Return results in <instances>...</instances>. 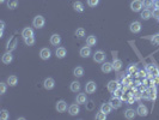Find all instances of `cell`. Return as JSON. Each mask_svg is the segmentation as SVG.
<instances>
[{
    "label": "cell",
    "mask_w": 159,
    "mask_h": 120,
    "mask_svg": "<svg viewBox=\"0 0 159 120\" xmlns=\"http://www.w3.org/2000/svg\"><path fill=\"white\" fill-rule=\"evenodd\" d=\"M32 24H34V26L36 29H41L46 24V19H44L43 16H36L34 18V21H32Z\"/></svg>",
    "instance_id": "1"
},
{
    "label": "cell",
    "mask_w": 159,
    "mask_h": 120,
    "mask_svg": "<svg viewBox=\"0 0 159 120\" xmlns=\"http://www.w3.org/2000/svg\"><path fill=\"white\" fill-rule=\"evenodd\" d=\"M142 7H144V5H142L141 0H133V1L130 3V10L134 12H140Z\"/></svg>",
    "instance_id": "2"
},
{
    "label": "cell",
    "mask_w": 159,
    "mask_h": 120,
    "mask_svg": "<svg viewBox=\"0 0 159 120\" xmlns=\"http://www.w3.org/2000/svg\"><path fill=\"white\" fill-rule=\"evenodd\" d=\"M96 90H97V84L94 81H90V82L86 83L85 91L87 92V94H94V92H96Z\"/></svg>",
    "instance_id": "3"
},
{
    "label": "cell",
    "mask_w": 159,
    "mask_h": 120,
    "mask_svg": "<svg viewBox=\"0 0 159 120\" xmlns=\"http://www.w3.org/2000/svg\"><path fill=\"white\" fill-rule=\"evenodd\" d=\"M109 102H110V104L113 106V108H114V109H118V108H120L121 106H122V100H121L120 97H118V96H114V97H111Z\"/></svg>",
    "instance_id": "4"
},
{
    "label": "cell",
    "mask_w": 159,
    "mask_h": 120,
    "mask_svg": "<svg viewBox=\"0 0 159 120\" xmlns=\"http://www.w3.org/2000/svg\"><path fill=\"white\" fill-rule=\"evenodd\" d=\"M141 23L140 22H133V23H130V25H129V30L133 33V34H138V33H140L141 31Z\"/></svg>",
    "instance_id": "5"
},
{
    "label": "cell",
    "mask_w": 159,
    "mask_h": 120,
    "mask_svg": "<svg viewBox=\"0 0 159 120\" xmlns=\"http://www.w3.org/2000/svg\"><path fill=\"white\" fill-rule=\"evenodd\" d=\"M94 60L96 62H104L105 60V53L103 50H97L94 54Z\"/></svg>",
    "instance_id": "6"
},
{
    "label": "cell",
    "mask_w": 159,
    "mask_h": 120,
    "mask_svg": "<svg viewBox=\"0 0 159 120\" xmlns=\"http://www.w3.org/2000/svg\"><path fill=\"white\" fill-rule=\"evenodd\" d=\"M17 47V38L16 37H12L8 40V42H7V46H6V50L8 52H12V50H15Z\"/></svg>",
    "instance_id": "7"
},
{
    "label": "cell",
    "mask_w": 159,
    "mask_h": 120,
    "mask_svg": "<svg viewBox=\"0 0 159 120\" xmlns=\"http://www.w3.org/2000/svg\"><path fill=\"white\" fill-rule=\"evenodd\" d=\"M43 87H44V89H47V90L54 89V87H55L54 79H53V78H46L44 82H43Z\"/></svg>",
    "instance_id": "8"
},
{
    "label": "cell",
    "mask_w": 159,
    "mask_h": 120,
    "mask_svg": "<svg viewBox=\"0 0 159 120\" xmlns=\"http://www.w3.org/2000/svg\"><path fill=\"white\" fill-rule=\"evenodd\" d=\"M118 89H120V83H118L117 81H110L108 83V90L110 92H113V94H114L116 90H118Z\"/></svg>",
    "instance_id": "9"
},
{
    "label": "cell",
    "mask_w": 159,
    "mask_h": 120,
    "mask_svg": "<svg viewBox=\"0 0 159 120\" xmlns=\"http://www.w3.org/2000/svg\"><path fill=\"white\" fill-rule=\"evenodd\" d=\"M102 72H104V73H110L113 70H114V66H113V62H108V61H105V62H103V65H102Z\"/></svg>",
    "instance_id": "10"
},
{
    "label": "cell",
    "mask_w": 159,
    "mask_h": 120,
    "mask_svg": "<svg viewBox=\"0 0 159 120\" xmlns=\"http://www.w3.org/2000/svg\"><path fill=\"white\" fill-rule=\"evenodd\" d=\"M56 111H58L59 113L66 112V111H67V103H66L63 100L58 101V103H56Z\"/></svg>",
    "instance_id": "11"
},
{
    "label": "cell",
    "mask_w": 159,
    "mask_h": 120,
    "mask_svg": "<svg viewBox=\"0 0 159 120\" xmlns=\"http://www.w3.org/2000/svg\"><path fill=\"white\" fill-rule=\"evenodd\" d=\"M79 112H80V108H79V103H74V104H71L68 107V113L71 115H78Z\"/></svg>",
    "instance_id": "12"
},
{
    "label": "cell",
    "mask_w": 159,
    "mask_h": 120,
    "mask_svg": "<svg viewBox=\"0 0 159 120\" xmlns=\"http://www.w3.org/2000/svg\"><path fill=\"white\" fill-rule=\"evenodd\" d=\"M50 55H51V52L48 48H42L41 52H39V57H41L42 60H48L50 58Z\"/></svg>",
    "instance_id": "13"
},
{
    "label": "cell",
    "mask_w": 159,
    "mask_h": 120,
    "mask_svg": "<svg viewBox=\"0 0 159 120\" xmlns=\"http://www.w3.org/2000/svg\"><path fill=\"white\" fill-rule=\"evenodd\" d=\"M136 114L140 115V116H146L148 114V111H147V107L144 104H139L138 106V109H136Z\"/></svg>",
    "instance_id": "14"
},
{
    "label": "cell",
    "mask_w": 159,
    "mask_h": 120,
    "mask_svg": "<svg viewBox=\"0 0 159 120\" xmlns=\"http://www.w3.org/2000/svg\"><path fill=\"white\" fill-rule=\"evenodd\" d=\"M60 42H61V36L59 34H53L50 36V43L53 46H59Z\"/></svg>",
    "instance_id": "15"
},
{
    "label": "cell",
    "mask_w": 159,
    "mask_h": 120,
    "mask_svg": "<svg viewBox=\"0 0 159 120\" xmlns=\"http://www.w3.org/2000/svg\"><path fill=\"white\" fill-rule=\"evenodd\" d=\"M80 57L82 58H89L90 55H91V48H90V46H85V47H83V48H80Z\"/></svg>",
    "instance_id": "16"
},
{
    "label": "cell",
    "mask_w": 159,
    "mask_h": 120,
    "mask_svg": "<svg viewBox=\"0 0 159 120\" xmlns=\"http://www.w3.org/2000/svg\"><path fill=\"white\" fill-rule=\"evenodd\" d=\"M146 71H147L148 73L153 75L154 77H155V76H159V69L157 67V66H154V65H147V66H146Z\"/></svg>",
    "instance_id": "17"
},
{
    "label": "cell",
    "mask_w": 159,
    "mask_h": 120,
    "mask_svg": "<svg viewBox=\"0 0 159 120\" xmlns=\"http://www.w3.org/2000/svg\"><path fill=\"white\" fill-rule=\"evenodd\" d=\"M147 91H148V95H150V100L154 101L157 99V88H155V85H151L147 89Z\"/></svg>",
    "instance_id": "18"
},
{
    "label": "cell",
    "mask_w": 159,
    "mask_h": 120,
    "mask_svg": "<svg viewBox=\"0 0 159 120\" xmlns=\"http://www.w3.org/2000/svg\"><path fill=\"white\" fill-rule=\"evenodd\" d=\"M113 109H114V108H113V106L110 104V102H108V103H103V104L101 106V111L104 112L107 115H108L109 113H111Z\"/></svg>",
    "instance_id": "19"
},
{
    "label": "cell",
    "mask_w": 159,
    "mask_h": 120,
    "mask_svg": "<svg viewBox=\"0 0 159 120\" xmlns=\"http://www.w3.org/2000/svg\"><path fill=\"white\" fill-rule=\"evenodd\" d=\"M55 54H56V57H58L59 59H63L66 55H67V50H66L63 47H59V48H56V50H55Z\"/></svg>",
    "instance_id": "20"
},
{
    "label": "cell",
    "mask_w": 159,
    "mask_h": 120,
    "mask_svg": "<svg viewBox=\"0 0 159 120\" xmlns=\"http://www.w3.org/2000/svg\"><path fill=\"white\" fill-rule=\"evenodd\" d=\"M135 115H136V112H135L134 109H132V108H128V109H126V111H125V118H126V119H128V120L134 119V118H135Z\"/></svg>",
    "instance_id": "21"
},
{
    "label": "cell",
    "mask_w": 159,
    "mask_h": 120,
    "mask_svg": "<svg viewBox=\"0 0 159 120\" xmlns=\"http://www.w3.org/2000/svg\"><path fill=\"white\" fill-rule=\"evenodd\" d=\"M12 60H13V55L11 54V52L7 50L5 54L3 55V62H4V64H11Z\"/></svg>",
    "instance_id": "22"
},
{
    "label": "cell",
    "mask_w": 159,
    "mask_h": 120,
    "mask_svg": "<svg viewBox=\"0 0 159 120\" xmlns=\"http://www.w3.org/2000/svg\"><path fill=\"white\" fill-rule=\"evenodd\" d=\"M73 9H74V11L75 12H79V13H82V12H84V5H83V3L82 1H75L74 4H73Z\"/></svg>",
    "instance_id": "23"
},
{
    "label": "cell",
    "mask_w": 159,
    "mask_h": 120,
    "mask_svg": "<svg viewBox=\"0 0 159 120\" xmlns=\"http://www.w3.org/2000/svg\"><path fill=\"white\" fill-rule=\"evenodd\" d=\"M22 36H23V38L29 37V36H34V30L31 28H29V26H26V28H24L23 31H22Z\"/></svg>",
    "instance_id": "24"
},
{
    "label": "cell",
    "mask_w": 159,
    "mask_h": 120,
    "mask_svg": "<svg viewBox=\"0 0 159 120\" xmlns=\"http://www.w3.org/2000/svg\"><path fill=\"white\" fill-rule=\"evenodd\" d=\"M96 43H97V38H96V36L95 35H90V36H87V38H86V45L87 46H96Z\"/></svg>",
    "instance_id": "25"
},
{
    "label": "cell",
    "mask_w": 159,
    "mask_h": 120,
    "mask_svg": "<svg viewBox=\"0 0 159 120\" xmlns=\"http://www.w3.org/2000/svg\"><path fill=\"white\" fill-rule=\"evenodd\" d=\"M113 66H114V70L115 71H120L122 69V61L120 59H116L114 57V61H113Z\"/></svg>",
    "instance_id": "26"
},
{
    "label": "cell",
    "mask_w": 159,
    "mask_h": 120,
    "mask_svg": "<svg viewBox=\"0 0 159 120\" xmlns=\"http://www.w3.org/2000/svg\"><path fill=\"white\" fill-rule=\"evenodd\" d=\"M142 19H145V21H147V19H150L151 17H152V12L148 10V9H145L144 11H141V16H140Z\"/></svg>",
    "instance_id": "27"
},
{
    "label": "cell",
    "mask_w": 159,
    "mask_h": 120,
    "mask_svg": "<svg viewBox=\"0 0 159 120\" xmlns=\"http://www.w3.org/2000/svg\"><path fill=\"white\" fill-rule=\"evenodd\" d=\"M17 83H18V78H17V76H10V77L7 78V85H10V87H15V85H17Z\"/></svg>",
    "instance_id": "28"
},
{
    "label": "cell",
    "mask_w": 159,
    "mask_h": 120,
    "mask_svg": "<svg viewBox=\"0 0 159 120\" xmlns=\"http://www.w3.org/2000/svg\"><path fill=\"white\" fill-rule=\"evenodd\" d=\"M86 101H87V97H86L85 94H78L77 95V103L84 104V103H86Z\"/></svg>",
    "instance_id": "29"
},
{
    "label": "cell",
    "mask_w": 159,
    "mask_h": 120,
    "mask_svg": "<svg viewBox=\"0 0 159 120\" xmlns=\"http://www.w3.org/2000/svg\"><path fill=\"white\" fill-rule=\"evenodd\" d=\"M73 75L75 77H83L84 75V69L82 67V66H77V67L73 70Z\"/></svg>",
    "instance_id": "30"
},
{
    "label": "cell",
    "mask_w": 159,
    "mask_h": 120,
    "mask_svg": "<svg viewBox=\"0 0 159 120\" xmlns=\"http://www.w3.org/2000/svg\"><path fill=\"white\" fill-rule=\"evenodd\" d=\"M70 88H71V90H72L73 92H78L79 90H80L82 87H80V83L75 81V82H72V83H71V87H70Z\"/></svg>",
    "instance_id": "31"
},
{
    "label": "cell",
    "mask_w": 159,
    "mask_h": 120,
    "mask_svg": "<svg viewBox=\"0 0 159 120\" xmlns=\"http://www.w3.org/2000/svg\"><path fill=\"white\" fill-rule=\"evenodd\" d=\"M18 6V0H7V7L10 10H15Z\"/></svg>",
    "instance_id": "32"
},
{
    "label": "cell",
    "mask_w": 159,
    "mask_h": 120,
    "mask_svg": "<svg viewBox=\"0 0 159 120\" xmlns=\"http://www.w3.org/2000/svg\"><path fill=\"white\" fill-rule=\"evenodd\" d=\"M24 42L26 46H32L35 43V37L34 36H29V37H25L24 38Z\"/></svg>",
    "instance_id": "33"
},
{
    "label": "cell",
    "mask_w": 159,
    "mask_h": 120,
    "mask_svg": "<svg viewBox=\"0 0 159 120\" xmlns=\"http://www.w3.org/2000/svg\"><path fill=\"white\" fill-rule=\"evenodd\" d=\"M153 4H154V0H142V5H144V7H146V9L152 7Z\"/></svg>",
    "instance_id": "34"
},
{
    "label": "cell",
    "mask_w": 159,
    "mask_h": 120,
    "mask_svg": "<svg viewBox=\"0 0 159 120\" xmlns=\"http://www.w3.org/2000/svg\"><path fill=\"white\" fill-rule=\"evenodd\" d=\"M8 118H10V113L6 109H3L1 112H0V119L1 120H7Z\"/></svg>",
    "instance_id": "35"
},
{
    "label": "cell",
    "mask_w": 159,
    "mask_h": 120,
    "mask_svg": "<svg viewBox=\"0 0 159 120\" xmlns=\"http://www.w3.org/2000/svg\"><path fill=\"white\" fill-rule=\"evenodd\" d=\"M75 36H77V37H79V38L84 37V36H85V30H84L83 28L77 29V30H75Z\"/></svg>",
    "instance_id": "36"
},
{
    "label": "cell",
    "mask_w": 159,
    "mask_h": 120,
    "mask_svg": "<svg viewBox=\"0 0 159 120\" xmlns=\"http://www.w3.org/2000/svg\"><path fill=\"white\" fill-rule=\"evenodd\" d=\"M96 119L97 120H105V119H107V114H105L104 112H102V111H99L96 114Z\"/></svg>",
    "instance_id": "37"
},
{
    "label": "cell",
    "mask_w": 159,
    "mask_h": 120,
    "mask_svg": "<svg viewBox=\"0 0 159 120\" xmlns=\"http://www.w3.org/2000/svg\"><path fill=\"white\" fill-rule=\"evenodd\" d=\"M136 70H138V66H136V64H132L129 67H128V73H135L136 72Z\"/></svg>",
    "instance_id": "38"
},
{
    "label": "cell",
    "mask_w": 159,
    "mask_h": 120,
    "mask_svg": "<svg viewBox=\"0 0 159 120\" xmlns=\"http://www.w3.org/2000/svg\"><path fill=\"white\" fill-rule=\"evenodd\" d=\"M123 84H125V88H123V90H125V89H127L128 87H130V85H132V81H130V78H129V77H126V78H123Z\"/></svg>",
    "instance_id": "39"
},
{
    "label": "cell",
    "mask_w": 159,
    "mask_h": 120,
    "mask_svg": "<svg viewBox=\"0 0 159 120\" xmlns=\"http://www.w3.org/2000/svg\"><path fill=\"white\" fill-rule=\"evenodd\" d=\"M99 4V0H87V5L90 7H96Z\"/></svg>",
    "instance_id": "40"
},
{
    "label": "cell",
    "mask_w": 159,
    "mask_h": 120,
    "mask_svg": "<svg viewBox=\"0 0 159 120\" xmlns=\"http://www.w3.org/2000/svg\"><path fill=\"white\" fill-rule=\"evenodd\" d=\"M133 96H134V99L135 100H140V99H142V91H134V94H133Z\"/></svg>",
    "instance_id": "41"
},
{
    "label": "cell",
    "mask_w": 159,
    "mask_h": 120,
    "mask_svg": "<svg viewBox=\"0 0 159 120\" xmlns=\"http://www.w3.org/2000/svg\"><path fill=\"white\" fill-rule=\"evenodd\" d=\"M152 17L155 18V19H159V9L158 7L152 11Z\"/></svg>",
    "instance_id": "42"
},
{
    "label": "cell",
    "mask_w": 159,
    "mask_h": 120,
    "mask_svg": "<svg viewBox=\"0 0 159 120\" xmlns=\"http://www.w3.org/2000/svg\"><path fill=\"white\" fill-rule=\"evenodd\" d=\"M6 84L7 83H0V94H5L6 92Z\"/></svg>",
    "instance_id": "43"
},
{
    "label": "cell",
    "mask_w": 159,
    "mask_h": 120,
    "mask_svg": "<svg viewBox=\"0 0 159 120\" xmlns=\"http://www.w3.org/2000/svg\"><path fill=\"white\" fill-rule=\"evenodd\" d=\"M151 42L152 43H159V34L153 35V37L151 38Z\"/></svg>",
    "instance_id": "44"
},
{
    "label": "cell",
    "mask_w": 159,
    "mask_h": 120,
    "mask_svg": "<svg viewBox=\"0 0 159 120\" xmlns=\"http://www.w3.org/2000/svg\"><path fill=\"white\" fill-rule=\"evenodd\" d=\"M142 99L150 100V95H148V91H147V90H144V91H142Z\"/></svg>",
    "instance_id": "45"
},
{
    "label": "cell",
    "mask_w": 159,
    "mask_h": 120,
    "mask_svg": "<svg viewBox=\"0 0 159 120\" xmlns=\"http://www.w3.org/2000/svg\"><path fill=\"white\" fill-rule=\"evenodd\" d=\"M139 73H140V76H142V77H146V72H145V71H140Z\"/></svg>",
    "instance_id": "46"
},
{
    "label": "cell",
    "mask_w": 159,
    "mask_h": 120,
    "mask_svg": "<svg viewBox=\"0 0 159 120\" xmlns=\"http://www.w3.org/2000/svg\"><path fill=\"white\" fill-rule=\"evenodd\" d=\"M4 25H5V23L1 21V22H0V28H1V29H4Z\"/></svg>",
    "instance_id": "47"
},
{
    "label": "cell",
    "mask_w": 159,
    "mask_h": 120,
    "mask_svg": "<svg viewBox=\"0 0 159 120\" xmlns=\"http://www.w3.org/2000/svg\"><path fill=\"white\" fill-rule=\"evenodd\" d=\"M5 1V0H0V3H4Z\"/></svg>",
    "instance_id": "48"
}]
</instances>
